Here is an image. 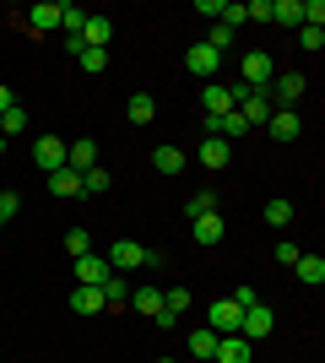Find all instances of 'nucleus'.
<instances>
[{
    "instance_id": "1",
    "label": "nucleus",
    "mask_w": 325,
    "mask_h": 363,
    "mask_svg": "<svg viewBox=\"0 0 325 363\" xmlns=\"http://www.w3.org/2000/svg\"><path fill=\"white\" fill-rule=\"evenodd\" d=\"M233 108H239L244 125L255 130V125L271 120V92H266V87H244V82H239V87H233Z\"/></svg>"
},
{
    "instance_id": "2",
    "label": "nucleus",
    "mask_w": 325,
    "mask_h": 363,
    "mask_svg": "<svg viewBox=\"0 0 325 363\" xmlns=\"http://www.w3.org/2000/svg\"><path fill=\"white\" fill-rule=\"evenodd\" d=\"M108 272H141V266H157V255H152V250H141V244L136 239H120V244H114V250H108Z\"/></svg>"
},
{
    "instance_id": "3",
    "label": "nucleus",
    "mask_w": 325,
    "mask_h": 363,
    "mask_svg": "<svg viewBox=\"0 0 325 363\" xmlns=\"http://www.w3.org/2000/svg\"><path fill=\"white\" fill-rule=\"evenodd\" d=\"M206 325H212L217 336H239V325H244V309L233 298H217L212 309H206Z\"/></svg>"
},
{
    "instance_id": "4",
    "label": "nucleus",
    "mask_w": 325,
    "mask_h": 363,
    "mask_svg": "<svg viewBox=\"0 0 325 363\" xmlns=\"http://www.w3.org/2000/svg\"><path fill=\"white\" fill-rule=\"evenodd\" d=\"M239 71H244V87H266L271 92V55H266V49H249L244 60H239Z\"/></svg>"
},
{
    "instance_id": "5",
    "label": "nucleus",
    "mask_w": 325,
    "mask_h": 363,
    "mask_svg": "<svg viewBox=\"0 0 325 363\" xmlns=\"http://www.w3.org/2000/svg\"><path fill=\"white\" fill-rule=\"evenodd\" d=\"M108 277H114V272H108V260L98 255V250H87V255H76V282H81V288H103Z\"/></svg>"
},
{
    "instance_id": "6",
    "label": "nucleus",
    "mask_w": 325,
    "mask_h": 363,
    "mask_svg": "<svg viewBox=\"0 0 325 363\" xmlns=\"http://www.w3.org/2000/svg\"><path fill=\"white\" fill-rule=\"evenodd\" d=\"M33 163L44 168V174H60V168H65V141L38 136V141H33Z\"/></svg>"
},
{
    "instance_id": "7",
    "label": "nucleus",
    "mask_w": 325,
    "mask_h": 363,
    "mask_svg": "<svg viewBox=\"0 0 325 363\" xmlns=\"http://www.w3.org/2000/svg\"><path fill=\"white\" fill-rule=\"evenodd\" d=\"M217 65H222V55H212L206 44H190V49H185V71H190V76L212 82V76H217Z\"/></svg>"
},
{
    "instance_id": "8",
    "label": "nucleus",
    "mask_w": 325,
    "mask_h": 363,
    "mask_svg": "<svg viewBox=\"0 0 325 363\" xmlns=\"http://www.w3.org/2000/svg\"><path fill=\"white\" fill-rule=\"evenodd\" d=\"M239 336H244V342H266V336H271V303H255V309H244V325H239Z\"/></svg>"
},
{
    "instance_id": "9",
    "label": "nucleus",
    "mask_w": 325,
    "mask_h": 363,
    "mask_svg": "<svg viewBox=\"0 0 325 363\" xmlns=\"http://www.w3.org/2000/svg\"><path fill=\"white\" fill-rule=\"evenodd\" d=\"M266 130H271V141H282V147H287V141H298V130H304V125H298V114H293V108H271Z\"/></svg>"
},
{
    "instance_id": "10",
    "label": "nucleus",
    "mask_w": 325,
    "mask_h": 363,
    "mask_svg": "<svg viewBox=\"0 0 325 363\" xmlns=\"http://www.w3.org/2000/svg\"><path fill=\"white\" fill-rule=\"evenodd\" d=\"M65 168H76V174H87V168H98V141H65Z\"/></svg>"
},
{
    "instance_id": "11",
    "label": "nucleus",
    "mask_w": 325,
    "mask_h": 363,
    "mask_svg": "<svg viewBox=\"0 0 325 363\" xmlns=\"http://www.w3.org/2000/svg\"><path fill=\"white\" fill-rule=\"evenodd\" d=\"M249 352H255V342H244V336H217L212 363H249Z\"/></svg>"
},
{
    "instance_id": "12",
    "label": "nucleus",
    "mask_w": 325,
    "mask_h": 363,
    "mask_svg": "<svg viewBox=\"0 0 325 363\" xmlns=\"http://www.w3.org/2000/svg\"><path fill=\"white\" fill-rule=\"evenodd\" d=\"M130 309H136L141 320H157V315H163V288H147V282L130 288Z\"/></svg>"
},
{
    "instance_id": "13",
    "label": "nucleus",
    "mask_w": 325,
    "mask_h": 363,
    "mask_svg": "<svg viewBox=\"0 0 325 363\" xmlns=\"http://www.w3.org/2000/svg\"><path fill=\"white\" fill-rule=\"evenodd\" d=\"M108 38H114V22H108V16H87V22H81V44L87 49H108Z\"/></svg>"
},
{
    "instance_id": "14",
    "label": "nucleus",
    "mask_w": 325,
    "mask_h": 363,
    "mask_svg": "<svg viewBox=\"0 0 325 363\" xmlns=\"http://www.w3.org/2000/svg\"><path fill=\"white\" fill-rule=\"evenodd\" d=\"M195 244H217L222 233H228V223H222V212H206V217H195Z\"/></svg>"
},
{
    "instance_id": "15",
    "label": "nucleus",
    "mask_w": 325,
    "mask_h": 363,
    "mask_svg": "<svg viewBox=\"0 0 325 363\" xmlns=\"http://www.w3.org/2000/svg\"><path fill=\"white\" fill-rule=\"evenodd\" d=\"M201 104H206V114H228V108H233V87H222V82H206Z\"/></svg>"
},
{
    "instance_id": "16",
    "label": "nucleus",
    "mask_w": 325,
    "mask_h": 363,
    "mask_svg": "<svg viewBox=\"0 0 325 363\" xmlns=\"http://www.w3.org/2000/svg\"><path fill=\"white\" fill-rule=\"evenodd\" d=\"M98 293H103V309H125V303H130V282H125L120 272L108 277V282H103Z\"/></svg>"
},
{
    "instance_id": "17",
    "label": "nucleus",
    "mask_w": 325,
    "mask_h": 363,
    "mask_svg": "<svg viewBox=\"0 0 325 363\" xmlns=\"http://www.w3.org/2000/svg\"><path fill=\"white\" fill-rule=\"evenodd\" d=\"M228 152H233V147H228V141H222V136H206L195 157H201L206 168H228Z\"/></svg>"
},
{
    "instance_id": "18",
    "label": "nucleus",
    "mask_w": 325,
    "mask_h": 363,
    "mask_svg": "<svg viewBox=\"0 0 325 363\" xmlns=\"http://www.w3.org/2000/svg\"><path fill=\"white\" fill-rule=\"evenodd\" d=\"M28 28L33 33H55V28H60V6H49V0H44V6H33V11H28Z\"/></svg>"
},
{
    "instance_id": "19",
    "label": "nucleus",
    "mask_w": 325,
    "mask_h": 363,
    "mask_svg": "<svg viewBox=\"0 0 325 363\" xmlns=\"http://www.w3.org/2000/svg\"><path fill=\"white\" fill-rule=\"evenodd\" d=\"M152 168H157V174H185V147H157Z\"/></svg>"
},
{
    "instance_id": "20",
    "label": "nucleus",
    "mask_w": 325,
    "mask_h": 363,
    "mask_svg": "<svg viewBox=\"0 0 325 363\" xmlns=\"http://www.w3.org/2000/svg\"><path fill=\"white\" fill-rule=\"evenodd\" d=\"M298 98H304V76H298V71L277 76V104H282V108H293Z\"/></svg>"
},
{
    "instance_id": "21",
    "label": "nucleus",
    "mask_w": 325,
    "mask_h": 363,
    "mask_svg": "<svg viewBox=\"0 0 325 363\" xmlns=\"http://www.w3.org/2000/svg\"><path fill=\"white\" fill-rule=\"evenodd\" d=\"M293 272H298V282L320 288V282H325V260H320V255H298V260H293Z\"/></svg>"
},
{
    "instance_id": "22",
    "label": "nucleus",
    "mask_w": 325,
    "mask_h": 363,
    "mask_svg": "<svg viewBox=\"0 0 325 363\" xmlns=\"http://www.w3.org/2000/svg\"><path fill=\"white\" fill-rule=\"evenodd\" d=\"M190 352H195L201 363H212V352H217V331L212 325H195V331H190Z\"/></svg>"
},
{
    "instance_id": "23",
    "label": "nucleus",
    "mask_w": 325,
    "mask_h": 363,
    "mask_svg": "<svg viewBox=\"0 0 325 363\" xmlns=\"http://www.w3.org/2000/svg\"><path fill=\"white\" fill-rule=\"evenodd\" d=\"M22 130H28V108H22V104H11L6 114H0V141L22 136Z\"/></svg>"
},
{
    "instance_id": "24",
    "label": "nucleus",
    "mask_w": 325,
    "mask_h": 363,
    "mask_svg": "<svg viewBox=\"0 0 325 363\" xmlns=\"http://www.w3.org/2000/svg\"><path fill=\"white\" fill-rule=\"evenodd\" d=\"M49 190H55V196H65V201L81 196V174H76V168H60V174H49Z\"/></svg>"
},
{
    "instance_id": "25",
    "label": "nucleus",
    "mask_w": 325,
    "mask_h": 363,
    "mask_svg": "<svg viewBox=\"0 0 325 363\" xmlns=\"http://www.w3.org/2000/svg\"><path fill=\"white\" fill-rule=\"evenodd\" d=\"M217 212V190H195V196L185 201V223H195V217Z\"/></svg>"
},
{
    "instance_id": "26",
    "label": "nucleus",
    "mask_w": 325,
    "mask_h": 363,
    "mask_svg": "<svg viewBox=\"0 0 325 363\" xmlns=\"http://www.w3.org/2000/svg\"><path fill=\"white\" fill-rule=\"evenodd\" d=\"M71 309H76V315H103V293H98V288H76Z\"/></svg>"
},
{
    "instance_id": "27",
    "label": "nucleus",
    "mask_w": 325,
    "mask_h": 363,
    "mask_svg": "<svg viewBox=\"0 0 325 363\" xmlns=\"http://www.w3.org/2000/svg\"><path fill=\"white\" fill-rule=\"evenodd\" d=\"M287 223H293V201H266V228H287Z\"/></svg>"
},
{
    "instance_id": "28",
    "label": "nucleus",
    "mask_w": 325,
    "mask_h": 363,
    "mask_svg": "<svg viewBox=\"0 0 325 363\" xmlns=\"http://www.w3.org/2000/svg\"><path fill=\"white\" fill-rule=\"evenodd\" d=\"M125 114H130V125H152L157 104H152V98H147V92H136V98H130V108H125Z\"/></svg>"
},
{
    "instance_id": "29",
    "label": "nucleus",
    "mask_w": 325,
    "mask_h": 363,
    "mask_svg": "<svg viewBox=\"0 0 325 363\" xmlns=\"http://www.w3.org/2000/svg\"><path fill=\"white\" fill-rule=\"evenodd\" d=\"M76 65H81L87 76H103V71H108V49H81Z\"/></svg>"
},
{
    "instance_id": "30",
    "label": "nucleus",
    "mask_w": 325,
    "mask_h": 363,
    "mask_svg": "<svg viewBox=\"0 0 325 363\" xmlns=\"http://www.w3.org/2000/svg\"><path fill=\"white\" fill-rule=\"evenodd\" d=\"M108 190V168H87L81 174V196H103Z\"/></svg>"
},
{
    "instance_id": "31",
    "label": "nucleus",
    "mask_w": 325,
    "mask_h": 363,
    "mask_svg": "<svg viewBox=\"0 0 325 363\" xmlns=\"http://www.w3.org/2000/svg\"><path fill=\"white\" fill-rule=\"evenodd\" d=\"M65 250H71V260L87 255V250H93V233H87V228H71V233H65Z\"/></svg>"
},
{
    "instance_id": "32",
    "label": "nucleus",
    "mask_w": 325,
    "mask_h": 363,
    "mask_svg": "<svg viewBox=\"0 0 325 363\" xmlns=\"http://www.w3.org/2000/svg\"><path fill=\"white\" fill-rule=\"evenodd\" d=\"M81 22H87L81 6H60V33H81Z\"/></svg>"
},
{
    "instance_id": "33",
    "label": "nucleus",
    "mask_w": 325,
    "mask_h": 363,
    "mask_svg": "<svg viewBox=\"0 0 325 363\" xmlns=\"http://www.w3.org/2000/svg\"><path fill=\"white\" fill-rule=\"evenodd\" d=\"M298 44L309 49V55H320V49H325V28H304V33H298Z\"/></svg>"
},
{
    "instance_id": "34",
    "label": "nucleus",
    "mask_w": 325,
    "mask_h": 363,
    "mask_svg": "<svg viewBox=\"0 0 325 363\" xmlns=\"http://www.w3.org/2000/svg\"><path fill=\"white\" fill-rule=\"evenodd\" d=\"M16 212H22V196H16V190H0V217H6V223H11Z\"/></svg>"
},
{
    "instance_id": "35",
    "label": "nucleus",
    "mask_w": 325,
    "mask_h": 363,
    "mask_svg": "<svg viewBox=\"0 0 325 363\" xmlns=\"http://www.w3.org/2000/svg\"><path fill=\"white\" fill-rule=\"evenodd\" d=\"M298 255H304V250H298V244H293V239H282V244H277V260H282V266H293V260H298Z\"/></svg>"
},
{
    "instance_id": "36",
    "label": "nucleus",
    "mask_w": 325,
    "mask_h": 363,
    "mask_svg": "<svg viewBox=\"0 0 325 363\" xmlns=\"http://www.w3.org/2000/svg\"><path fill=\"white\" fill-rule=\"evenodd\" d=\"M233 303H239V309H255V303H261V293H255V288H239V293H233Z\"/></svg>"
},
{
    "instance_id": "37",
    "label": "nucleus",
    "mask_w": 325,
    "mask_h": 363,
    "mask_svg": "<svg viewBox=\"0 0 325 363\" xmlns=\"http://www.w3.org/2000/svg\"><path fill=\"white\" fill-rule=\"evenodd\" d=\"M16 98H11V87H6V82H0V114H6V108H11Z\"/></svg>"
},
{
    "instance_id": "38",
    "label": "nucleus",
    "mask_w": 325,
    "mask_h": 363,
    "mask_svg": "<svg viewBox=\"0 0 325 363\" xmlns=\"http://www.w3.org/2000/svg\"><path fill=\"white\" fill-rule=\"evenodd\" d=\"M157 363H179V358H157Z\"/></svg>"
},
{
    "instance_id": "39",
    "label": "nucleus",
    "mask_w": 325,
    "mask_h": 363,
    "mask_svg": "<svg viewBox=\"0 0 325 363\" xmlns=\"http://www.w3.org/2000/svg\"><path fill=\"white\" fill-rule=\"evenodd\" d=\"M0 228H6V217H0Z\"/></svg>"
}]
</instances>
